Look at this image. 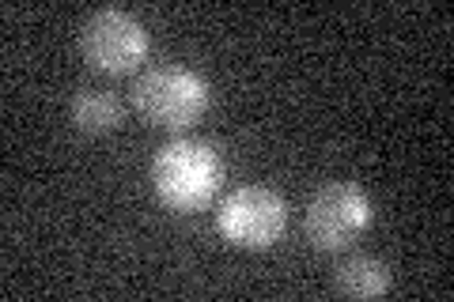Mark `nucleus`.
Here are the masks:
<instances>
[{"label":"nucleus","instance_id":"7ed1b4c3","mask_svg":"<svg viewBox=\"0 0 454 302\" xmlns=\"http://www.w3.org/2000/svg\"><path fill=\"white\" fill-rule=\"evenodd\" d=\"M375 220L372 197L356 182H325L303 208V231L318 250H345Z\"/></svg>","mask_w":454,"mask_h":302},{"label":"nucleus","instance_id":"423d86ee","mask_svg":"<svg viewBox=\"0 0 454 302\" xmlns=\"http://www.w3.org/2000/svg\"><path fill=\"white\" fill-rule=\"evenodd\" d=\"M390 283H394L390 265L379 261L375 253H348L333 265V287L340 295L375 298V295H387Z\"/></svg>","mask_w":454,"mask_h":302},{"label":"nucleus","instance_id":"20e7f679","mask_svg":"<svg viewBox=\"0 0 454 302\" xmlns=\"http://www.w3.org/2000/svg\"><path fill=\"white\" fill-rule=\"evenodd\" d=\"M148 46V27L125 8H95L80 27V53L98 72H133Z\"/></svg>","mask_w":454,"mask_h":302},{"label":"nucleus","instance_id":"f03ea898","mask_svg":"<svg viewBox=\"0 0 454 302\" xmlns=\"http://www.w3.org/2000/svg\"><path fill=\"white\" fill-rule=\"evenodd\" d=\"M208 80L190 65L167 61V65H152L137 76L133 83V103L145 113L152 125H190L205 113L208 106Z\"/></svg>","mask_w":454,"mask_h":302},{"label":"nucleus","instance_id":"0eeeda50","mask_svg":"<svg viewBox=\"0 0 454 302\" xmlns=\"http://www.w3.org/2000/svg\"><path fill=\"white\" fill-rule=\"evenodd\" d=\"M68 118L80 133H110V128H118L121 121V103L114 91H103V88H80L73 95V103H68Z\"/></svg>","mask_w":454,"mask_h":302},{"label":"nucleus","instance_id":"39448f33","mask_svg":"<svg viewBox=\"0 0 454 302\" xmlns=\"http://www.w3.org/2000/svg\"><path fill=\"white\" fill-rule=\"evenodd\" d=\"M284 223H288V208L284 197L269 185H239L223 197L216 212V231L243 250H265L280 238Z\"/></svg>","mask_w":454,"mask_h":302},{"label":"nucleus","instance_id":"f257e3e1","mask_svg":"<svg viewBox=\"0 0 454 302\" xmlns=\"http://www.w3.org/2000/svg\"><path fill=\"white\" fill-rule=\"evenodd\" d=\"M220 182H223V159L208 140H197V136L167 140L152 159L155 197L175 212L205 208L216 197Z\"/></svg>","mask_w":454,"mask_h":302}]
</instances>
